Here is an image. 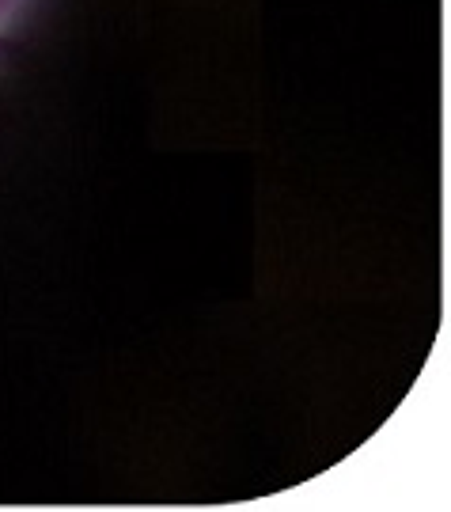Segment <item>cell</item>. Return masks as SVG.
Listing matches in <instances>:
<instances>
[{"label":"cell","instance_id":"obj_1","mask_svg":"<svg viewBox=\"0 0 451 512\" xmlns=\"http://www.w3.org/2000/svg\"><path fill=\"white\" fill-rule=\"evenodd\" d=\"M8 61H12V42L0 38V80H4V73H8Z\"/></svg>","mask_w":451,"mask_h":512},{"label":"cell","instance_id":"obj_2","mask_svg":"<svg viewBox=\"0 0 451 512\" xmlns=\"http://www.w3.org/2000/svg\"><path fill=\"white\" fill-rule=\"evenodd\" d=\"M16 4H19V0H0V19L12 16V12H16Z\"/></svg>","mask_w":451,"mask_h":512}]
</instances>
